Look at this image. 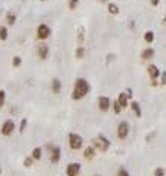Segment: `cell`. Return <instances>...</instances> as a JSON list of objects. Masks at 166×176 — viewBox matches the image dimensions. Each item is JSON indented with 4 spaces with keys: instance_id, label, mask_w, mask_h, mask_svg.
Instances as JSON below:
<instances>
[{
    "instance_id": "ba28073f",
    "label": "cell",
    "mask_w": 166,
    "mask_h": 176,
    "mask_svg": "<svg viewBox=\"0 0 166 176\" xmlns=\"http://www.w3.org/2000/svg\"><path fill=\"white\" fill-rule=\"evenodd\" d=\"M66 173H67V176H79V173H81V164L79 162H70V164H67Z\"/></svg>"
},
{
    "instance_id": "277c9868",
    "label": "cell",
    "mask_w": 166,
    "mask_h": 176,
    "mask_svg": "<svg viewBox=\"0 0 166 176\" xmlns=\"http://www.w3.org/2000/svg\"><path fill=\"white\" fill-rule=\"evenodd\" d=\"M50 34H52V31H50L49 25H46V23L38 25V28H37V38L38 40H47L50 37Z\"/></svg>"
},
{
    "instance_id": "603a6c76",
    "label": "cell",
    "mask_w": 166,
    "mask_h": 176,
    "mask_svg": "<svg viewBox=\"0 0 166 176\" xmlns=\"http://www.w3.org/2000/svg\"><path fill=\"white\" fill-rule=\"evenodd\" d=\"M113 110H114V113H116V115H119V113H120V112L123 110V109H122V106H120V104L117 103V100H116V101L113 103Z\"/></svg>"
},
{
    "instance_id": "f546056e",
    "label": "cell",
    "mask_w": 166,
    "mask_h": 176,
    "mask_svg": "<svg viewBox=\"0 0 166 176\" xmlns=\"http://www.w3.org/2000/svg\"><path fill=\"white\" fill-rule=\"evenodd\" d=\"M32 162H34L32 156H28V158L25 159V162H23V164H25V167H31V165H32Z\"/></svg>"
},
{
    "instance_id": "4dcf8cb0",
    "label": "cell",
    "mask_w": 166,
    "mask_h": 176,
    "mask_svg": "<svg viewBox=\"0 0 166 176\" xmlns=\"http://www.w3.org/2000/svg\"><path fill=\"white\" fill-rule=\"evenodd\" d=\"M160 83L163 86H166V70L164 72H160Z\"/></svg>"
},
{
    "instance_id": "7402d4cb",
    "label": "cell",
    "mask_w": 166,
    "mask_h": 176,
    "mask_svg": "<svg viewBox=\"0 0 166 176\" xmlns=\"http://www.w3.org/2000/svg\"><path fill=\"white\" fill-rule=\"evenodd\" d=\"M84 55H85V49H84L82 46H79V48L76 49V52H75V57H76V58H84Z\"/></svg>"
},
{
    "instance_id": "ac0fdd59",
    "label": "cell",
    "mask_w": 166,
    "mask_h": 176,
    "mask_svg": "<svg viewBox=\"0 0 166 176\" xmlns=\"http://www.w3.org/2000/svg\"><path fill=\"white\" fill-rule=\"evenodd\" d=\"M108 13L113 14V16H117L119 14V6L116 3H108Z\"/></svg>"
},
{
    "instance_id": "d4e9b609",
    "label": "cell",
    "mask_w": 166,
    "mask_h": 176,
    "mask_svg": "<svg viewBox=\"0 0 166 176\" xmlns=\"http://www.w3.org/2000/svg\"><path fill=\"white\" fill-rule=\"evenodd\" d=\"M164 168L163 167H157L155 170H154V176H164Z\"/></svg>"
},
{
    "instance_id": "6da1fadb",
    "label": "cell",
    "mask_w": 166,
    "mask_h": 176,
    "mask_svg": "<svg viewBox=\"0 0 166 176\" xmlns=\"http://www.w3.org/2000/svg\"><path fill=\"white\" fill-rule=\"evenodd\" d=\"M90 92V83L85 78H76L72 91V100H82Z\"/></svg>"
},
{
    "instance_id": "d6a6232c",
    "label": "cell",
    "mask_w": 166,
    "mask_h": 176,
    "mask_svg": "<svg viewBox=\"0 0 166 176\" xmlns=\"http://www.w3.org/2000/svg\"><path fill=\"white\" fill-rule=\"evenodd\" d=\"M163 23H164V25H166V16H164V17H163Z\"/></svg>"
},
{
    "instance_id": "30bf717a",
    "label": "cell",
    "mask_w": 166,
    "mask_h": 176,
    "mask_svg": "<svg viewBox=\"0 0 166 176\" xmlns=\"http://www.w3.org/2000/svg\"><path fill=\"white\" fill-rule=\"evenodd\" d=\"M146 72H148V77H149L151 80H157V78L160 77V70H158V67H157L155 64H148Z\"/></svg>"
},
{
    "instance_id": "d6986e66",
    "label": "cell",
    "mask_w": 166,
    "mask_h": 176,
    "mask_svg": "<svg viewBox=\"0 0 166 176\" xmlns=\"http://www.w3.org/2000/svg\"><path fill=\"white\" fill-rule=\"evenodd\" d=\"M143 38H145V41H146V43H152V41H154V38H155V35H154V32H152V31H146V32H145V35H143Z\"/></svg>"
},
{
    "instance_id": "4316f807",
    "label": "cell",
    "mask_w": 166,
    "mask_h": 176,
    "mask_svg": "<svg viewBox=\"0 0 166 176\" xmlns=\"http://www.w3.org/2000/svg\"><path fill=\"white\" fill-rule=\"evenodd\" d=\"M5 98H6V92L0 89V107H2L5 104Z\"/></svg>"
},
{
    "instance_id": "484cf974",
    "label": "cell",
    "mask_w": 166,
    "mask_h": 176,
    "mask_svg": "<svg viewBox=\"0 0 166 176\" xmlns=\"http://www.w3.org/2000/svg\"><path fill=\"white\" fill-rule=\"evenodd\" d=\"M20 64H22V58H20V57H17V55H16V57H12V66H14V67H19Z\"/></svg>"
},
{
    "instance_id": "cb8c5ba5",
    "label": "cell",
    "mask_w": 166,
    "mask_h": 176,
    "mask_svg": "<svg viewBox=\"0 0 166 176\" xmlns=\"http://www.w3.org/2000/svg\"><path fill=\"white\" fill-rule=\"evenodd\" d=\"M26 126H28V120H26V118H23V120L20 121V129H19V132H20V133H23V132H25V129H26Z\"/></svg>"
},
{
    "instance_id": "1f68e13d",
    "label": "cell",
    "mask_w": 166,
    "mask_h": 176,
    "mask_svg": "<svg viewBox=\"0 0 166 176\" xmlns=\"http://www.w3.org/2000/svg\"><path fill=\"white\" fill-rule=\"evenodd\" d=\"M158 3H160V0H151V5L152 6H157Z\"/></svg>"
},
{
    "instance_id": "5bb4252c",
    "label": "cell",
    "mask_w": 166,
    "mask_h": 176,
    "mask_svg": "<svg viewBox=\"0 0 166 176\" xmlns=\"http://www.w3.org/2000/svg\"><path fill=\"white\" fill-rule=\"evenodd\" d=\"M37 54H38V57H40L41 60H46V58L49 57V46H46V45H41V46L38 48Z\"/></svg>"
},
{
    "instance_id": "4fadbf2b",
    "label": "cell",
    "mask_w": 166,
    "mask_h": 176,
    "mask_svg": "<svg viewBox=\"0 0 166 176\" xmlns=\"http://www.w3.org/2000/svg\"><path fill=\"white\" fill-rule=\"evenodd\" d=\"M128 100H130V97L126 95V92H120L119 97H117V103L122 106V109L128 107Z\"/></svg>"
},
{
    "instance_id": "7c38bea8",
    "label": "cell",
    "mask_w": 166,
    "mask_h": 176,
    "mask_svg": "<svg viewBox=\"0 0 166 176\" xmlns=\"http://www.w3.org/2000/svg\"><path fill=\"white\" fill-rule=\"evenodd\" d=\"M61 87H63L61 80H60V78H54L52 83H50V89H52V92H54V94H60V92H61Z\"/></svg>"
},
{
    "instance_id": "83f0119b",
    "label": "cell",
    "mask_w": 166,
    "mask_h": 176,
    "mask_svg": "<svg viewBox=\"0 0 166 176\" xmlns=\"http://www.w3.org/2000/svg\"><path fill=\"white\" fill-rule=\"evenodd\" d=\"M116 176H130V173H128V170H125V168L122 167V168H119V171H117Z\"/></svg>"
},
{
    "instance_id": "9c48e42d",
    "label": "cell",
    "mask_w": 166,
    "mask_h": 176,
    "mask_svg": "<svg viewBox=\"0 0 166 176\" xmlns=\"http://www.w3.org/2000/svg\"><path fill=\"white\" fill-rule=\"evenodd\" d=\"M98 107H99V110H102V112L110 110V107H111V100H110L108 97H99V98H98Z\"/></svg>"
},
{
    "instance_id": "5b68a950",
    "label": "cell",
    "mask_w": 166,
    "mask_h": 176,
    "mask_svg": "<svg viewBox=\"0 0 166 176\" xmlns=\"http://www.w3.org/2000/svg\"><path fill=\"white\" fill-rule=\"evenodd\" d=\"M14 130H16V123H14L12 120H6V121L2 124V127H0V132H2V135H5V136L12 135Z\"/></svg>"
},
{
    "instance_id": "9a60e30c",
    "label": "cell",
    "mask_w": 166,
    "mask_h": 176,
    "mask_svg": "<svg viewBox=\"0 0 166 176\" xmlns=\"http://www.w3.org/2000/svg\"><path fill=\"white\" fill-rule=\"evenodd\" d=\"M130 107L133 109V112L136 113V117H137V118H140V117H142V107H140V104H139L137 101H131V103H130Z\"/></svg>"
},
{
    "instance_id": "3957f363",
    "label": "cell",
    "mask_w": 166,
    "mask_h": 176,
    "mask_svg": "<svg viewBox=\"0 0 166 176\" xmlns=\"http://www.w3.org/2000/svg\"><path fill=\"white\" fill-rule=\"evenodd\" d=\"M82 144H84V141H82L81 135H78V133H69V145H70L72 150H79L82 147Z\"/></svg>"
},
{
    "instance_id": "836d02e7",
    "label": "cell",
    "mask_w": 166,
    "mask_h": 176,
    "mask_svg": "<svg viewBox=\"0 0 166 176\" xmlns=\"http://www.w3.org/2000/svg\"><path fill=\"white\" fill-rule=\"evenodd\" d=\"M95 176H101V174H95Z\"/></svg>"
},
{
    "instance_id": "f1b7e54d",
    "label": "cell",
    "mask_w": 166,
    "mask_h": 176,
    "mask_svg": "<svg viewBox=\"0 0 166 176\" xmlns=\"http://www.w3.org/2000/svg\"><path fill=\"white\" fill-rule=\"evenodd\" d=\"M78 3H79V0H70V2H69V8H70V9H75V8L78 6Z\"/></svg>"
},
{
    "instance_id": "8992f818",
    "label": "cell",
    "mask_w": 166,
    "mask_h": 176,
    "mask_svg": "<svg viewBox=\"0 0 166 176\" xmlns=\"http://www.w3.org/2000/svg\"><path fill=\"white\" fill-rule=\"evenodd\" d=\"M130 133V126L126 121H120L119 126H117V138L119 139H125Z\"/></svg>"
},
{
    "instance_id": "ffe728a7",
    "label": "cell",
    "mask_w": 166,
    "mask_h": 176,
    "mask_svg": "<svg viewBox=\"0 0 166 176\" xmlns=\"http://www.w3.org/2000/svg\"><path fill=\"white\" fill-rule=\"evenodd\" d=\"M0 40L2 41L8 40V28L6 26H0Z\"/></svg>"
},
{
    "instance_id": "44dd1931",
    "label": "cell",
    "mask_w": 166,
    "mask_h": 176,
    "mask_svg": "<svg viewBox=\"0 0 166 176\" xmlns=\"http://www.w3.org/2000/svg\"><path fill=\"white\" fill-rule=\"evenodd\" d=\"M16 20H17V17H16V14H12V13H9V14L6 16V23H8L9 26H12V25L16 23Z\"/></svg>"
},
{
    "instance_id": "7a4b0ae2",
    "label": "cell",
    "mask_w": 166,
    "mask_h": 176,
    "mask_svg": "<svg viewBox=\"0 0 166 176\" xmlns=\"http://www.w3.org/2000/svg\"><path fill=\"white\" fill-rule=\"evenodd\" d=\"M93 147H95V149H99L101 152H107L108 147H110V141H108L104 135H98V136L93 139Z\"/></svg>"
},
{
    "instance_id": "2e32d148",
    "label": "cell",
    "mask_w": 166,
    "mask_h": 176,
    "mask_svg": "<svg viewBox=\"0 0 166 176\" xmlns=\"http://www.w3.org/2000/svg\"><path fill=\"white\" fill-rule=\"evenodd\" d=\"M95 153H96V149H95L93 145L84 149V156H85L87 159H93V158H95Z\"/></svg>"
},
{
    "instance_id": "e575fe53",
    "label": "cell",
    "mask_w": 166,
    "mask_h": 176,
    "mask_svg": "<svg viewBox=\"0 0 166 176\" xmlns=\"http://www.w3.org/2000/svg\"><path fill=\"white\" fill-rule=\"evenodd\" d=\"M43 2H44V0H43Z\"/></svg>"
},
{
    "instance_id": "52a82bcc",
    "label": "cell",
    "mask_w": 166,
    "mask_h": 176,
    "mask_svg": "<svg viewBox=\"0 0 166 176\" xmlns=\"http://www.w3.org/2000/svg\"><path fill=\"white\" fill-rule=\"evenodd\" d=\"M47 150L50 152V162L52 164H57V162H60V159H61V149L58 147V145H52V147H47Z\"/></svg>"
},
{
    "instance_id": "8fae6325",
    "label": "cell",
    "mask_w": 166,
    "mask_h": 176,
    "mask_svg": "<svg viewBox=\"0 0 166 176\" xmlns=\"http://www.w3.org/2000/svg\"><path fill=\"white\" fill-rule=\"evenodd\" d=\"M154 55H155V51H154L152 48H146V49H143V51H142L140 58H142V60H145V61H148V60H152V58H154Z\"/></svg>"
},
{
    "instance_id": "e0dca14e",
    "label": "cell",
    "mask_w": 166,
    "mask_h": 176,
    "mask_svg": "<svg viewBox=\"0 0 166 176\" xmlns=\"http://www.w3.org/2000/svg\"><path fill=\"white\" fill-rule=\"evenodd\" d=\"M41 155H43V149L41 147H35L34 150H32V159L34 161H38V159H41Z\"/></svg>"
}]
</instances>
